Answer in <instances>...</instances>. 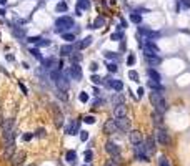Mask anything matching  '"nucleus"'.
Here are the masks:
<instances>
[{"label":"nucleus","mask_w":190,"mask_h":166,"mask_svg":"<svg viewBox=\"0 0 190 166\" xmlns=\"http://www.w3.org/2000/svg\"><path fill=\"white\" fill-rule=\"evenodd\" d=\"M110 38H112L114 42H118V40H122V38H124V35H122L120 32H115V33H112Z\"/></svg>","instance_id":"f704fd0d"},{"label":"nucleus","mask_w":190,"mask_h":166,"mask_svg":"<svg viewBox=\"0 0 190 166\" xmlns=\"http://www.w3.org/2000/svg\"><path fill=\"white\" fill-rule=\"evenodd\" d=\"M65 160H67V163H69V164H75L77 163V153L73 150H69L65 153Z\"/></svg>","instance_id":"aec40b11"},{"label":"nucleus","mask_w":190,"mask_h":166,"mask_svg":"<svg viewBox=\"0 0 190 166\" xmlns=\"http://www.w3.org/2000/svg\"><path fill=\"white\" fill-rule=\"evenodd\" d=\"M115 123L118 126V131H128L130 130V120L127 118H115Z\"/></svg>","instance_id":"9b49d317"},{"label":"nucleus","mask_w":190,"mask_h":166,"mask_svg":"<svg viewBox=\"0 0 190 166\" xmlns=\"http://www.w3.org/2000/svg\"><path fill=\"white\" fill-rule=\"evenodd\" d=\"M7 3V0H0V5H5Z\"/></svg>","instance_id":"6e6d98bb"},{"label":"nucleus","mask_w":190,"mask_h":166,"mask_svg":"<svg viewBox=\"0 0 190 166\" xmlns=\"http://www.w3.org/2000/svg\"><path fill=\"white\" fill-rule=\"evenodd\" d=\"M38 40H40V37H30V38H29L30 43H35V45L38 43Z\"/></svg>","instance_id":"a18cd8bd"},{"label":"nucleus","mask_w":190,"mask_h":166,"mask_svg":"<svg viewBox=\"0 0 190 166\" xmlns=\"http://www.w3.org/2000/svg\"><path fill=\"white\" fill-rule=\"evenodd\" d=\"M150 101H152V105L155 107V111L157 113H165L167 111V103H165V98L164 95H162V91H152L150 93Z\"/></svg>","instance_id":"f257e3e1"},{"label":"nucleus","mask_w":190,"mask_h":166,"mask_svg":"<svg viewBox=\"0 0 190 166\" xmlns=\"http://www.w3.org/2000/svg\"><path fill=\"white\" fill-rule=\"evenodd\" d=\"M147 75L150 76V80H155V82H160V73L155 72L153 68H149L147 70Z\"/></svg>","instance_id":"5701e85b"},{"label":"nucleus","mask_w":190,"mask_h":166,"mask_svg":"<svg viewBox=\"0 0 190 166\" xmlns=\"http://www.w3.org/2000/svg\"><path fill=\"white\" fill-rule=\"evenodd\" d=\"M128 78L132 80V82H139V73L133 72V70H130V72H128Z\"/></svg>","instance_id":"2f4dec72"},{"label":"nucleus","mask_w":190,"mask_h":166,"mask_svg":"<svg viewBox=\"0 0 190 166\" xmlns=\"http://www.w3.org/2000/svg\"><path fill=\"white\" fill-rule=\"evenodd\" d=\"M115 131H118V126H117V123H115V120H107V121L104 123V133L114 135Z\"/></svg>","instance_id":"0eeeda50"},{"label":"nucleus","mask_w":190,"mask_h":166,"mask_svg":"<svg viewBox=\"0 0 190 166\" xmlns=\"http://www.w3.org/2000/svg\"><path fill=\"white\" fill-rule=\"evenodd\" d=\"M152 120H153V125H157L158 128L164 125V118H162V115H160V113H157V111L152 113Z\"/></svg>","instance_id":"412c9836"},{"label":"nucleus","mask_w":190,"mask_h":166,"mask_svg":"<svg viewBox=\"0 0 190 166\" xmlns=\"http://www.w3.org/2000/svg\"><path fill=\"white\" fill-rule=\"evenodd\" d=\"M79 128H80V120H73V121L70 123V126L67 128V133H69V135H77V133H80Z\"/></svg>","instance_id":"dca6fc26"},{"label":"nucleus","mask_w":190,"mask_h":166,"mask_svg":"<svg viewBox=\"0 0 190 166\" xmlns=\"http://www.w3.org/2000/svg\"><path fill=\"white\" fill-rule=\"evenodd\" d=\"M52 110H54V121H55V126L57 128H60V126L63 125V115H62V111L58 110V107L57 105H52Z\"/></svg>","instance_id":"6e6552de"},{"label":"nucleus","mask_w":190,"mask_h":166,"mask_svg":"<svg viewBox=\"0 0 190 166\" xmlns=\"http://www.w3.org/2000/svg\"><path fill=\"white\" fill-rule=\"evenodd\" d=\"M80 60H82V55H79L77 52H73V55H72V63H79Z\"/></svg>","instance_id":"4c0bfd02"},{"label":"nucleus","mask_w":190,"mask_h":166,"mask_svg":"<svg viewBox=\"0 0 190 166\" xmlns=\"http://www.w3.org/2000/svg\"><path fill=\"white\" fill-rule=\"evenodd\" d=\"M23 161H25V153H15L10 160V163H12V166H22Z\"/></svg>","instance_id":"ddd939ff"},{"label":"nucleus","mask_w":190,"mask_h":166,"mask_svg":"<svg viewBox=\"0 0 190 166\" xmlns=\"http://www.w3.org/2000/svg\"><path fill=\"white\" fill-rule=\"evenodd\" d=\"M92 40H93V38L90 37V35H89V37H85V38H83V40L79 43V48H82V50H83V48L90 47V45H92Z\"/></svg>","instance_id":"b1692460"},{"label":"nucleus","mask_w":190,"mask_h":166,"mask_svg":"<svg viewBox=\"0 0 190 166\" xmlns=\"http://www.w3.org/2000/svg\"><path fill=\"white\" fill-rule=\"evenodd\" d=\"M105 151L110 153L112 156H117V154H120V146L117 143H114V141H107L105 143Z\"/></svg>","instance_id":"9d476101"},{"label":"nucleus","mask_w":190,"mask_h":166,"mask_svg":"<svg viewBox=\"0 0 190 166\" xmlns=\"http://www.w3.org/2000/svg\"><path fill=\"white\" fill-rule=\"evenodd\" d=\"M153 138H155L160 144H168V141H170L168 133L165 131V130H162V128H157V130H155V133H153Z\"/></svg>","instance_id":"423d86ee"},{"label":"nucleus","mask_w":190,"mask_h":166,"mask_svg":"<svg viewBox=\"0 0 190 166\" xmlns=\"http://www.w3.org/2000/svg\"><path fill=\"white\" fill-rule=\"evenodd\" d=\"M143 93H145V90H143V88L140 86L139 90H137V97H139V98H142V97H143Z\"/></svg>","instance_id":"de8ad7c7"},{"label":"nucleus","mask_w":190,"mask_h":166,"mask_svg":"<svg viewBox=\"0 0 190 166\" xmlns=\"http://www.w3.org/2000/svg\"><path fill=\"white\" fill-rule=\"evenodd\" d=\"M160 166H170V163H168V160H167L165 156L160 158Z\"/></svg>","instance_id":"79ce46f5"},{"label":"nucleus","mask_w":190,"mask_h":166,"mask_svg":"<svg viewBox=\"0 0 190 166\" xmlns=\"http://www.w3.org/2000/svg\"><path fill=\"white\" fill-rule=\"evenodd\" d=\"M62 38H63V40H67V42H73V40H75V35H73V33H62Z\"/></svg>","instance_id":"473e14b6"},{"label":"nucleus","mask_w":190,"mask_h":166,"mask_svg":"<svg viewBox=\"0 0 190 166\" xmlns=\"http://www.w3.org/2000/svg\"><path fill=\"white\" fill-rule=\"evenodd\" d=\"M55 10H57V12H65V10H67V3L65 2H58L57 7H55Z\"/></svg>","instance_id":"c756f323"},{"label":"nucleus","mask_w":190,"mask_h":166,"mask_svg":"<svg viewBox=\"0 0 190 166\" xmlns=\"http://www.w3.org/2000/svg\"><path fill=\"white\" fill-rule=\"evenodd\" d=\"M139 33H142L143 37H147V40H152V38L158 37V33H157V32L150 30V28H145V27H139Z\"/></svg>","instance_id":"f8f14e48"},{"label":"nucleus","mask_w":190,"mask_h":166,"mask_svg":"<svg viewBox=\"0 0 190 166\" xmlns=\"http://www.w3.org/2000/svg\"><path fill=\"white\" fill-rule=\"evenodd\" d=\"M90 80H92L95 85H102V83H104V80H102L98 75H92V78H90Z\"/></svg>","instance_id":"e433bc0d"},{"label":"nucleus","mask_w":190,"mask_h":166,"mask_svg":"<svg viewBox=\"0 0 190 166\" xmlns=\"http://www.w3.org/2000/svg\"><path fill=\"white\" fill-rule=\"evenodd\" d=\"M32 138H33V133H25L23 135V141H30Z\"/></svg>","instance_id":"c03bdc74"},{"label":"nucleus","mask_w":190,"mask_h":166,"mask_svg":"<svg viewBox=\"0 0 190 166\" xmlns=\"http://www.w3.org/2000/svg\"><path fill=\"white\" fill-rule=\"evenodd\" d=\"M112 105H114V107H120V105H125V98H124V95H122V93L114 95V97H112Z\"/></svg>","instance_id":"a211bd4d"},{"label":"nucleus","mask_w":190,"mask_h":166,"mask_svg":"<svg viewBox=\"0 0 190 166\" xmlns=\"http://www.w3.org/2000/svg\"><path fill=\"white\" fill-rule=\"evenodd\" d=\"M57 86H58V90H60V91H67V90H69V80H67V76L63 75V73L60 75V78L57 80Z\"/></svg>","instance_id":"2eb2a0df"},{"label":"nucleus","mask_w":190,"mask_h":166,"mask_svg":"<svg viewBox=\"0 0 190 166\" xmlns=\"http://www.w3.org/2000/svg\"><path fill=\"white\" fill-rule=\"evenodd\" d=\"M58 98H60V100H67V95H65V91H58Z\"/></svg>","instance_id":"3c124183"},{"label":"nucleus","mask_w":190,"mask_h":166,"mask_svg":"<svg viewBox=\"0 0 190 166\" xmlns=\"http://www.w3.org/2000/svg\"><path fill=\"white\" fill-rule=\"evenodd\" d=\"M29 166H35V164H29Z\"/></svg>","instance_id":"4d7b16f0"},{"label":"nucleus","mask_w":190,"mask_h":166,"mask_svg":"<svg viewBox=\"0 0 190 166\" xmlns=\"http://www.w3.org/2000/svg\"><path fill=\"white\" fill-rule=\"evenodd\" d=\"M105 25V20L104 19H102V17H97V19H95V22H93V28H102V27H104Z\"/></svg>","instance_id":"bb28decb"},{"label":"nucleus","mask_w":190,"mask_h":166,"mask_svg":"<svg viewBox=\"0 0 190 166\" xmlns=\"http://www.w3.org/2000/svg\"><path fill=\"white\" fill-rule=\"evenodd\" d=\"M114 115H115V118H125V116H127V107H125V105L114 107Z\"/></svg>","instance_id":"f3484780"},{"label":"nucleus","mask_w":190,"mask_h":166,"mask_svg":"<svg viewBox=\"0 0 190 166\" xmlns=\"http://www.w3.org/2000/svg\"><path fill=\"white\" fill-rule=\"evenodd\" d=\"M83 166H87V164H83Z\"/></svg>","instance_id":"13d9d810"},{"label":"nucleus","mask_w":190,"mask_h":166,"mask_svg":"<svg viewBox=\"0 0 190 166\" xmlns=\"http://www.w3.org/2000/svg\"><path fill=\"white\" fill-rule=\"evenodd\" d=\"M135 156H137V160H140V161H150V153L147 151V148H145V143H140V144H137L135 146Z\"/></svg>","instance_id":"20e7f679"},{"label":"nucleus","mask_w":190,"mask_h":166,"mask_svg":"<svg viewBox=\"0 0 190 166\" xmlns=\"http://www.w3.org/2000/svg\"><path fill=\"white\" fill-rule=\"evenodd\" d=\"M145 148H147V151H149L150 154L155 151V138H153V136H149V138L145 140Z\"/></svg>","instance_id":"6ab92c4d"},{"label":"nucleus","mask_w":190,"mask_h":166,"mask_svg":"<svg viewBox=\"0 0 190 166\" xmlns=\"http://www.w3.org/2000/svg\"><path fill=\"white\" fill-rule=\"evenodd\" d=\"M70 75H72L75 80H82V68H80L79 63H73V65H72V68H70Z\"/></svg>","instance_id":"4468645a"},{"label":"nucleus","mask_w":190,"mask_h":166,"mask_svg":"<svg viewBox=\"0 0 190 166\" xmlns=\"http://www.w3.org/2000/svg\"><path fill=\"white\" fill-rule=\"evenodd\" d=\"M79 100L82 101V103H87V101H89V93H85V91H82V93L79 95Z\"/></svg>","instance_id":"72a5a7b5"},{"label":"nucleus","mask_w":190,"mask_h":166,"mask_svg":"<svg viewBox=\"0 0 190 166\" xmlns=\"http://www.w3.org/2000/svg\"><path fill=\"white\" fill-rule=\"evenodd\" d=\"M83 121L89 123V125H92V123H95V118H93V116H90V115H87L85 118H83Z\"/></svg>","instance_id":"ea45409f"},{"label":"nucleus","mask_w":190,"mask_h":166,"mask_svg":"<svg viewBox=\"0 0 190 166\" xmlns=\"http://www.w3.org/2000/svg\"><path fill=\"white\" fill-rule=\"evenodd\" d=\"M182 5H184V8H190V0H182Z\"/></svg>","instance_id":"09e8293b"},{"label":"nucleus","mask_w":190,"mask_h":166,"mask_svg":"<svg viewBox=\"0 0 190 166\" xmlns=\"http://www.w3.org/2000/svg\"><path fill=\"white\" fill-rule=\"evenodd\" d=\"M130 143L133 144V146H137V144H140V143H143V136H142V133L139 131V130H132L130 131Z\"/></svg>","instance_id":"1a4fd4ad"},{"label":"nucleus","mask_w":190,"mask_h":166,"mask_svg":"<svg viewBox=\"0 0 190 166\" xmlns=\"http://www.w3.org/2000/svg\"><path fill=\"white\" fill-rule=\"evenodd\" d=\"M15 154V140L3 141V150H2V158L5 161H10L12 156Z\"/></svg>","instance_id":"7ed1b4c3"},{"label":"nucleus","mask_w":190,"mask_h":166,"mask_svg":"<svg viewBox=\"0 0 190 166\" xmlns=\"http://www.w3.org/2000/svg\"><path fill=\"white\" fill-rule=\"evenodd\" d=\"M104 166H115V164H114V163H112V161H110V160H107V163H105Z\"/></svg>","instance_id":"864d4df0"},{"label":"nucleus","mask_w":190,"mask_h":166,"mask_svg":"<svg viewBox=\"0 0 190 166\" xmlns=\"http://www.w3.org/2000/svg\"><path fill=\"white\" fill-rule=\"evenodd\" d=\"M30 53H32V56H35L37 60H42V55H40V50H38V48H30Z\"/></svg>","instance_id":"7c9ffc66"},{"label":"nucleus","mask_w":190,"mask_h":166,"mask_svg":"<svg viewBox=\"0 0 190 166\" xmlns=\"http://www.w3.org/2000/svg\"><path fill=\"white\" fill-rule=\"evenodd\" d=\"M60 53H62V56L72 55L73 53V45H63V47L60 48Z\"/></svg>","instance_id":"4be33fe9"},{"label":"nucleus","mask_w":190,"mask_h":166,"mask_svg":"<svg viewBox=\"0 0 190 166\" xmlns=\"http://www.w3.org/2000/svg\"><path fill=\"white\" fill-rule=\"evenodd\" d=\"M83 156H85V161H87V163H90V161H92V158H93V153H92V150H87Z\"/></svg>","instance_id":"c9c22d12"},{"label":"nucleus","mask_w":190,"mask_h":166,"mask_svg":"<svg viewBox=\"0 0 190 166\" xmlns=\"http://www.w3.org/2000/svg\"><path fill=\"white\" fill-rule=\"evenodd\" d=\"M130 22L142 23V15H139V13H132V15H130Z\"/></svg>","instance_id":"c85d7f7f"},{"label":"nucleus","mask_w":190,"mask_h":166,"mask_svg":"<svg viewBox=\"0 0 190 166\" xmlns=\"http://www.w3.org/2000/svg\"><path fill=\"white\" fill-rule=\"evenodd\" d=\"M139 47L143 50V53H145V56H153V55H158L160 53V50H158V47L153 42H150V40H143V42H140L139 43Z\"/></svg>","instance_id":"f03ea898"},{"label":"nucleus","mask_w":190,"mask_h":166,"mask_svg":"<svg viewBox=\"0 0 190 166\" xmlns=\"http://www.w3.org/2000/svg\"><path fill=\"white\" fill-rule=\"evenodd\" d=\"M37 136L44 138V136H45V130H44V128H38V130H37Z\"/></svg>","instance_id":"49530a36"},{"label":"nucleus","mask_w":190,"mask_h":166,"mask_svg":"<svg viewBox=\"0 0 190 166\" xmlns=\"http://www.w3.org/2000/svg\"><path fill=\"white\" fill-rule=\"evenodd\" d=\"M77 5H79L80 10H89L90 2H89V0H77Z\"/></svg>","instance_id":"a878e982"},{"label":"nucleus","mask_w":190,"mask_h":166,"mask_svg":"<svg viewBox=\"0 0 190 166\" xmlns=\"http://www.w3.org/2000/svg\"><path fill=\"white\" fill-rule=\"evenodd\" d=\"M37 45H38V47H47V45H50V42H48V40H44V38H40Z\"/></svg>","instance_id":"a19ab883"},{"label":"nucleus","mask_w":190,"mask_h":166,"mask_svg":"<svg viewBox=\"0 0 190 166\" xmlns=\"http://www.w3.org/2000/svg\"><path fill=\"white\" fill-rule=\"evenodd\" d=\"M108 70L110 72H117V65L115 63H108Z\"/></svg>","instance_id":"8fccbe9b"},{"label":"nucleus","mask_w":190,"mask_h":166,"mask_svg":"<svg viewBox=\"0 0 190 166\" xmlns=\"http://www.w3.org/2000/svg\"><path fill=\"white\" fill-rule=\"evenodd\" d=\"M145 60H147V63H149L150 66L158 65V63H160V56H158V55H153V56H145Z\"/></svg>","instance_id":"393cba45"},{"label":"nucleus","mask_w":190,"mask_h":166,"mask_svg":"<svg viewBox=\"0 0 190 166\" xmlns=\"http://www.w3.org/2000/svg\"><path fill=\"white\" fill-rule=\"evenodd\" d=\"M112 88L117 90V91H120L122 88H124V83H122L120 80H112Z\"/></svg>","instance_id":"cd10ccee"},{"label":"nucleus","mask_w":190,"mask_h":166,"mask_svg":"<svg viewBox=\"0 0 190 166\" xmlns=\"http://www.w3.org/2000/svg\"><path fill=\"white\" fill-rule=\"evenodd\" d=\"M127 63H128V65H133V63H135V55L130 53L128 56H127Z\"/></svg>","instance_id":"58836bf2"},{"label":"nucleus","mask_w":190,"mask_h":166,"mask_svg":"<svg viewBox=\"0 0 190 166\" xmlns=\"http://www.w3.org/2000/svg\"><path fill=\"white\" fill-rule=\"evenodd\" d=\"M80 140L87 141V140H89V133H87V131H80Z\"/></svg>","instance_id":"37998d69"},{"label":"nucleus","mask_w":190,"mask_h":166,"mask_svg":"<svg viewBox=\"0 0 190 166\" xmlns=\"http://www.w3.org/2000/svg\"><path fill=\"white\" fill-rule=\"evenodd\" d=\"M57 30L58 32H63V30H69V28L73 27V19H70V17H60V19L57 20Z\"/></svg>","instance_id":"39448f33"},{"label":"nucleus","mask_w":190,"mask_h":166,"mask_svg":"<svg viewBox=\"0 0 190 166\" xmlns=\"http://www.w3.org/2000/svg\"><path fill=\"white\" fill-rule=\"evenodd\" d=\"M3 121H5V120H2V113H0V128H2V125H3Z\"/></svg>","instance_id":"5fc2aeb1"},{"label":"nucleus","mask_w":190,"mask_h":166,"mask_svg":"<svg viewBox=\"0 0 190 166\" xmlns=\"http://www.w3.org/2000/svg\"><path fill=\"white\" fill-rule=\"evenodd\" d=\"M97 68H98V65H97V63H92V65H90V70H92L93 73L97 72Z\"/></svg>","instance_id":"603ef678"}]
</instances>
